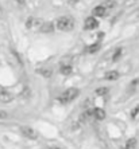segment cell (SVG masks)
<instances>
[{"label": "cell", "mask_w": 139, "mask_h": 149, "mask_svg": "<svg viewBox=\"0 0 139 149\" xmlns=\"http://www.w3.org/2000/svg\"><path fill=\"white\" fill-rule=\"evenodd\" d=\"M56 27L59 31H72L74 28V19L70 16H61L57 19Z\"/></svg>", "instance_id": "6da1fadb"}, {"label": "cell", "mask_w": 139, "mask_h": 149, "mask_svg": "<svg viewBox=\"0 0 139 149\" xmlns=\"http://www.w3.org/2000/svg\"><path fill=\"white\" fill-rule=\"evenodd\" d=\"M78 94H80L78 89L72 87V89H68V90L64 91L62 95H59L58 97V101L61 102V104H69V102H72L73 100H76V98L78 97Z\"/></svg>", "instance_id": "7a4b0ae2"}, {"label": "cell", "mask_w": 139, "mask_h": 149, "mask_svg": "<svg viewBox=\"0 0 139 149\" xmlns=\"http://www.w3.org/2000/svg\"><path fill=\"white\" fill-rule=\"evenodd\" d=\"M20 133L25 136L26 139H30V140H37L38 139V133L37 130L30 126H20Z\"/></svg>", "instance_id": "3957f363"}, {"label": "cell", "mask_w": 139, "mask_h": 149, "mask_svg": "<svg viewBox=\"0 0 139 149\" xmlns=\"http://www.w3.org/2000/svg\"><path fill=\"white\" fill-rule=\"evenodd\" d=\"M99 27V20L96 19L95 16H89L87 17V20H85V24H84V30H87V31H90V30H95V28Z\"/></svg>", "instance_id": "277c9868"}, {"label": "cell", "mask_w": 139, "mask_h": 149, "mask_svg": "<svg viewBox=\"0 0 139 149\" xmlns=\"http://www.w3.org/2000/svg\"><path fill=\"white\" fill-rule=\"evenodd\" d=\"M12 100H14V95H12L10 91L4 90V89H0V102L8 104V102H11Z\"/></svg>", "instance_id": "5b68a950"}, {"label": "cell", "mask_w": 139, "mask_h": 149, "mask_svg": "<svg viewBox=\"0 0 139 149\" xmlns=\"http://www.w3.org/2000/svg\"><path fill=\"white\" fill-rule=\"evenodd\" d=\"M42 24V22L39 20V19H37V17H28L27 22H26V27L30 30V28H39Z\"/></svg>", "instance_id": "8992f818"}, {"label": "cell", "mask_w": 139, "mask_h": 149, "mask_svg": "<svg viewBox=\"0 0 139 149\" xmlns=\"http://www.w3.org/2000/svg\"><path fill=\"white\" fill-rule=\"evenodd\" d=\"M39 31L43 32V34H49V32H53L54 31V24H53L52 22H45V23H42L41 27H39Z\"/></svg>", "instance_id": "52a82bcc"}, {"label": "cell", "mask_w": 139, "mask_h": 149, "mask_svg": "<svg viewBox=\"0 0 139 149\" xmlns=\"http://www.w3.org/2000/svg\"><path fill=\"white\" fill-rule=\"evenodd\" d=\"M92 14L97 17H103V16H105V14H107V8H105L104 6H97V7L93 8Z\"/></svg>", "instance_id": "ba28073f"}, {"label": "cell", "mask_w": 139, "mask_h": 149, "mask_svg": "<svg viewBox=\"0 0 139 149\" xmlns=\"http://www.w3.org/2000/svg\"><path fill=\"white\" fill-rule=\"evenodd\" d=\"M93 110V117L96 118V120H99V121H101V120H104L105 118V110L101 108H95L92 109Z\"/></svg>", "instance_id": "9c48e42d"}, {"label": "cell", "mask_w": 139, "mask_h": 149, "mask_svg": "<svg viewBox=\"0 0 139 149\" xmlns=\"http://www.w3.org/2000/svg\"><path fill=\"white\" fill-rule=\"evenodd\" d=\"M37 73L39 74V75H42L43 78H52V75H53V71H52V69H47V67H41V69H38L37 70Z\"/></svg>", "instance_id": "30bf717a"}, {"label": "cell", "mask_w": 139, "mask_h": 149, "mask_svg": "<svg viewBox=\"0 0 139 149\" xmlns=\"http://www.w3.org/2000/svg\"><path fill=\"white\" fill-rule=\"evenodd\" d=\"M72 71H73V69H72L70 65H62V66L59 67V73L64 74V75H70Z\"/></svg>", "instance_id": "8fae6325"}, {"label": "cell", "mask_w": 139, "mask_h": 149, "mask_svg": "<svg viewBox=\"0 0 139 149\" xmlns=\"http://www.w3.org/2000/svg\"><path fill=\"white\" fill-rule=\"evenodd\" d=\"M104 78L107 81H116L119 78V73L118 71H108L104 74Z\"/></svg>", "instance_id": "7c38bea8"}, {"label": "cell", "mask_w": 139, "mask_h": 149, "mask_svg": "<svg viewBox=\"0 0 139 149\" xmlns=\"http://www.w3.org/2000/svg\"><path fill=\"white\" fill-rule=\"evenodd\" d=\"M99 49H100V43H93V45H90L87 47V52H89V54H93V52L99 51Z\"/></svg>", "instance_id": "4fadbf2b"}, {"label": "cell", "mask_w": 139, "mask_h": 149, "mask_svg": "<svg viewBox=\"0 0 139 149\" xmlns=\"http://www.w3.org/2000/svg\"><path fill=\"white\" fill-rule=\"evenodd\" d=\"M136 139H128L127 140V142H126V145H124V149H132V148H135V145H136Z\"/></svg>", "instance_id": "5bb4252c"}, {"label": "cell", "mask_w": 139, "mask_h": 149, "mask_svg": "<svg viewBox=\"0 0 139 149\" xmlns=\"http://www.w3.org/2000/svg\"><path fill=\"white\" fill-rule=\"evenodd\" d=\"M108 93V87H99L96 90V95H105Z\"/></svg>", "instance_id": "9a60e30c"}, {"label": "cell", "mask_w": 139, "mask_h": 149, "mask_svg": "<svg viewBox=\"0 0 139 149\" xmlns=\"http://www.w3.org/2000/svg\"><path fill=\"white\" fill-rule=\"evenodd\" d=\"M120 54H122V49H118L116 51H115L114 56H112V61H114V62H116V61L120 58Z\"/></svg>", "instance_id": "2e32d148"}, {"label": "cell", "mask_w": 139, "mask_h": 149, "mask_svg": "<svg viewBox=\"0 0 139 149\" xmlns=\"http://www.w3.org/2000/svg\"><path fill=\"white\" fill-rule=\"evenodd\" d=\"M104 7L105 8H114L115 7V1L114 0H108V1L104 3Z\"/></svg>", "instance_id": "e0dca14e"}, {"label": "cell", "mask_w": 139, "mask_h": 149, "mask_svg": "<svg viewBox=\"0 0 139 149\" xmlns=\"http://www.w3.org/2000/svg\"><path fill=\"white\" fill-rule=\"evenodd\" d=\"M136 114H139V106H136V108L132 109V113H131V117L132 118H135Z\"/></svg>", "instance_id": "ac0fdd59"}, {"label": "cell", "mask_w": 139, "mask_h": 149, "mask_svg": "<svg viewBox=\"0 0 139 149\" xmlns=\"http://www.w3.org/2000/svg\"><path fill=\"white\" fill-rule=\"evenodd\" d=\"M8 117L7 114V111H4V110H0V120H6V118Z\"/></svg>", "instance_id": "d6986e66"}, {"label": "cell", "mask_w": 139, "mask_h": 149, "mask_svg": "<svg viewBox=\"0 0 139 149\" xmlns=\"http://www.w3.org/2000/svg\"><path fill=\"white\" fill-rule=\"evenodd\" d=\"M50 149H61V148H50Z\"/></svg>", "instance_id": "ffe728a7"}]
</instances>
